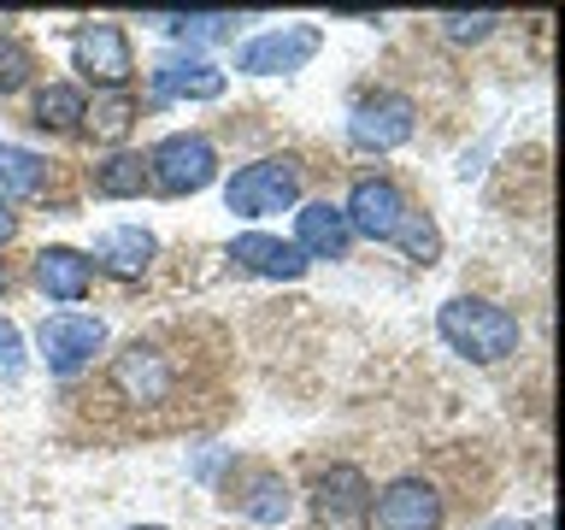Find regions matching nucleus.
I'll return each mask as SVG.
<instances>
[{
    "label": "nucleus",
    "mask_w": 565,
    "mask_h": 530,
    "mask_svg": "<svg viewBox=\"0 0 565 530\" xmlns=\"http://www.w3.org/2000/svg\"><path fill=\"white\" fill-rule=\"evenodd\" d=\"M436 330L454 353H466V360H477V365H494V360H507V353H519V336H524L519 318H512L507 307L477 300V295H454L448 307L436 312Z\"/></svg>",
    "instance_id": "obj_1"
},
{
    "label": "nucleus",
    "mask_w": 565,
    "mask_h": 530,
    "mask_svg": "<svg viewBox=\"0 0 565 530\" xmlns=\"http://www.w3.org/2000/svg\"><path fill=\"white\" fill-rule=\"evenodd\" d=\"M295 194H300V166L289 153H271V159H254V166H242L230 177L224 206L236 212V219H271V212L295 206Z\"/></svg>",
    "instance_id": "obj_2"
},
{
    "label": "nucleus",
    "mask_w": 565,
    "mask_h": 530,
    "mask_svg": "<svg viewBox=\"0 0 565 530\" xmlns=\"http://www.w3.org/2000/svg\"><path fill=\"white\" fill-rule=\"evenodd\" d=\"M212 177H218V153H212L206 136H166L148 153V189L159 194H201Z\"/></svg>",
    "instance_id": "obj_3"
},
{
    "label": "nucleus",
    "mask_w": 565,
    "mask_h": 530,
    "mask_svg": "<svg viewBox=\"0 0 565 530\" xmlns=\"http://www.w3.org/2000/svg\"><path fill=\"white\" fill-rule=\"evenodd\" d=\"M35 348H42L47 371L71 378V371H83L106 348V325L95 312H53V318H42V330H35Z\"/></svg>",
    "instance_id": "obj_4"
},
{
    "label": "nucleus",
    "mask_w": 565,
    "mask_h": 530,
    "mask_svg": "<svg viewBox=\"0 0 565 530\" xmlns=\"http://www.w3.org/2000/svg\"><path fill=\"white\" fill-rule=\"evenodd\" d=\"M348 136H353V148H365V153H395L401 141H413V100L388 95V88L360 95L348 113Z\"/></svg>",
    "instance_id": "obj_5"
},
{
    "label": "nucleus",
    "mask_w": 565,
    "mask_h": 530,
    "mask_svg": "<svg viewBox=\"0 0 565 530\" xmlns=\"http://www.w3.org/2000/svg\"><path fill=\"white\" fill-rule=\"evenodd\" d=\"M71 60H77V71L95 88H124V83H130V71H136L130 35H124V24H106V18H95V24L77 30Z\"/></svg>",
    "instance_id": "obj_6"
},
{
    "label": "nucleus",
    "mask_w": 565,
    "mask_h": 530,
    "mask_svg": "<svg viewBox=\"0 0 565 530\" xmlns=\"http://www.w3.org/2000/svg\"><path fill=\"white\" fill-rule=\"evenodd\" d=\"M406 194L388 183V177H360V183L348 189V206H342V219H348V236H365V242H395V230L406 219Z\"/></svg>",
    "instance_id": "obj_7"
},
{
    "label": "nucleus",
    "mask_w": 565,
    "mask_h": 530,
    "mask_svg": "<svg viewBox=\"0 0 565 530\" xmlns=\"http://www.w3.org/2000/svg\"><path fill=\"white\" fill-rule=\"evenodd\" d=\"M318 24H282V30H265L254 42L236 47V71H254V77H277V71H300L318 53Z\"/></svg>",
    "instance_id": "obj_8"
},
{
    "label": "nucleus",
    "mask_w": 565,
    "mask_h": 530,
    "mask_svg": "<svg viewBox=\"0 0 565 530\" xmlns=\"http://www.w3.org/2000/svg\"><path fill=\"white\" fill-rule=\"evenodd\" d=\"M371 512H377V530H441V495L424 477H395Z\"/></svg>",
    "instance_id": "obj_9"
},
{
    "label": "nucleus",
    "mask_w": 565,
    "mask_h": 530,
    "mask_svg": "<svg viewBox=\"0 0 565 530\" xmlns=\"http://www.w3.org/2000/svg\"><path fill=\"white\" fill-rule=\"evenodd\" d=\"M224 71L201 60V53H171L153 65V100H218Z\"/></svg>",
    "instance_id": "obj_10"
},
{
    "label": "nucleus",
    "mask_w": 565,
    "mask_h": 530,
    "mask_svg": "<svg viewBox=\"0 0 565 530\" xmlns=\"http://www.w3.org/2000/svg\"><path fill=\"white\" fill-rule=\"evenodd\" d=\"M113 389L124 401H166L171 395V365L153 342H130L113 360Z\"/></svg>",
    "instance_id": "obj_11"
},
{
    "label": "nucleus",
    "mask_w": 565,
    "mask_h": 530,
    "mask_svg": "<svg viewBox=\"0 0 565 530\" xmlns=\"http://www.w3.org/2000/svg\"><path fill=\"white\" fill-rule=\"evenodd\" d=\"M348 219H342V206H330V201H312V206H300L295 212V247H300V259H342L348 254Z\"/></svg>",
    "instance_id": "obj_12"
},
{
    "label": "nucleus",
    "mask_w": 565,
    "mask_h": 530,
    "mask_svg": "<svg viewBox=\"0 0 565 530\" xmlns=\"http://www.w3.org/2000/svg\"><path fill=\"white\" fill-rule=\"evenodd\" d=\"M230 259L247 265L254 277H277V283H295L300 272H307V259H300V247H295V242L259 236V230H247V236L230 242Z\"/></svg>",
    "instance_id": "obj_13"
},
{
    "label": "nucleus",
    "mask_w": 565,
    "mask_h": 530,
    "mask_svg": "<svg viewBox=\"0 0 565 530\" xmlns=\"http://www.w3.org/2000/svg\"><path fill=\"white\" fill-rule=\"evenodd\" d=\"M35 283H42L47 300H83L88 283H95V259L77 254V247H42L35 254Z\"/></svg>",
    "instance_id": "obj_14"
},
{
    "label": "nucleus",
    "mask_w": 565,
    "mask_h": 530,
    "mask_svg": "<svg viewBox=\"0 0 565 530\" xmlns=\"http://www.w3.org/2000/svg\"><path fill=\"white\" fill-rule=\"evenodd\" d=\"M153 254H159V242L141 224H113V230H100V242H95V259L113 277H141Z\"/></svg>",
    "instance_id": "obj_15"
},
{
    "label": "nucleus",
    "mask_w": 565,
    "mask_h": 530,
    "mask_svg": "<svg viewBox=\"0 0 565 530\" xmlns=\"http://www.w3.org/2000/svg\"><path fill=\"white\" fill-rule=\"evenodd\" d=\"M365 477L353 471V466H330L324 477H318V512L324 519H335V524H353V519H365Z\"/></svg>",
    "instance_id": "obj_16"
},
{
    "label": "nucleus",
    "mask_w": 565,
    "mask_h": 530,
    "mask_svg": "<svg viewBox=\"0 0 565 530\" xmlns=\"http://www.w3.org/2000/svg\"><path fill=\"white\" fill-rule=\"evenodd\" d=\"M42 183H47V159L30 153V148H12V141H0V206L42 194Z\"/></svg>",
    "instance_id": "obj_17"
},
{
    "label": "nucleus",
    "mask_w": 565,
    "mask_h": 530,
    "mask_svg": "<svg viewBox=\"0 0 565 530\" xmlns=\"http://www.w3.org/2000/svg\"><path fill=\"white\" fill-rule=\"evenodd\" d=\"M88 183H95L100 201H130V194L148 189V159L141 153H113V159H100V166L88 171Z\"/></svg>",
    "instance_id": "obj_18"
},
{
    "label": "nucleus",
    "mask_w": 565,
    "mask_h": 530,
    "mask_svg": "<svg viewBox=\"0 0 565 530\" xmlns=\"http://www.w3.org/2000/svg\"><path fill=\"white\" fill-rule=\"evenodd\" d=\"M236 507L254 524H282V519H289V507H295V495H289V484H282L277 471H254V477H247V495Z\"/></svg>",
    "instance_id": "obj_19"
},
{
    "label": "nucleus",
    "mask_w": 565,
    "mask_h": 530,
    "mask_svg": "<svg viewBox=\"0 0 565 530\" xmlns=\"http://www.w3.org/2000/svg\"><path fill=\"white\" fill-rule=\"evenodd\" d=\"M83 124L95 130V141H124V136H130V124H136V95H130V88H100L95 106L83 113Z\"/></svg>",
    "instance_id": "obj_20"
},
{
    "label": "nucleus",
    "mask_w": 565,
    "mask_h": 530,
    "mask_svg": "<svg viewBox=\"0 0 565 530\" xmlns=\"http://www.w3.org/2000/svg\"><path fill=\"white\" fill-rule=\"evenodd\" d=\"M141 24L177 30V35H189V42H224V35H236L242 18L236 12H148Z\"/></svg>",
    "instance_id": "obj_21"
},
{
    "label": "nucleus",
    "mask_w": 565,
    "mask_h": 530,
    "mask_svg": "<svg viewBox=\"0 0 565 530\" xmlns=\"http://www.w3.org/2000/svg\"><path fill=\"white\" fill-rule=\"evenodd\" d=\"M83 113H88V100H83L77 83H47L42 95H35V124H42V130H77Z\"/></svg>",
    "instance_id": "obj_22"
},
{
    "label": "nucleus",
    "mask_w": 565,
    "mask_h": 530,
    "mask_svg": "<svg viewBox=\"0 0 565 530\" xmlns=\"http://www.w3.org/2000/svg\"><path fill=\"white\" fill-rule=\"evenodd\" d=\"M395 242H401L413 259H436V247H441L436 224L424 219V212H406V219H401V230H395Z\"/></svg>",
    "instance_id": "obj_23"
},
{
    "label": "nucleus",
    "mask_w": 565,
    "mask_h": 530,
    "mask_svg": "<svg viewBox=\"0 0 565 530\" xmlns=\"http://www.w3.org/2000/svg\"><path fill=\"white\" fill-rule=\"evenodd\" d=\"M24 77H30V47L18 35H0V95L24 88Z\"/></svg>",
    "instance_id": "obj_24"
},
{
    "label": "nucleus",
    "mask_w": 565,
    "mask_h": 530,
    "mask_svg": "<svg viewBox=\"0 0 565 530\" xmlns=\"http://www.w3.org/2000/svg\"><path fill=\"white\" fill-rule=\"evenodd\" d=\"M494 24H501V12H448L441 18V35L448 42H483Z\"/></svg>",
    "instance_id": "obj_25"
},
{
    "label": "nucleus",
    "mask_w": 565,
    "mask_h": 530,
    "mask_svg": "<svg viewBox=\"0 0 565 530\" xmlns=\"http://www.w3.org/2000/svg\"><path fill=\"white\" fill-rule=\"evenodd\" d=\"M0 378H7V383L24 378V353H18V330L7 325V318H0Z\"/></svg>",
    "instance_id": "obj_26"
},
{
    "label": "nucleus",
    "mask_w": 565,
    "mask_h": 530,
    "mask_svg": "<svg viewBox=\"0 0 565 530\" xmlns=\"http://www.w3.org/2000/svg\"><path fill=\"white\" fill-rule=\"evenodd\" d=\"M12 230H18V219H12L7 206H0V242H12Z\"/></svg>",
    "instance_id": "obj_27"
},
{
    "label": "nucleus",
    "mask_w": 565,
    "mask_h": 530,
    "mask_svg": "<svg viewBox=\"0 0 565 530\" xmlns=\"http://www.w3.org/2000/svg\"><path fill=\"white\" fill-rule=\"evenodd\" d=\"M0 295H7V265H0Z\"/></svg>",
    "instance_id": "obj_28"
},
{
    "label": "nucleus",
    "mask_w": 565,
    "mask_h": 530,
    "mask_svg": "<svg viewBox=\"0 0 565 530\" xmlns=\"http://www.w3.org/2000/svg\"><path fill=\"white\" fill-rule=\"evenodd\" d=\"M494 530H519V524H494Z\"/></svg>",
    "instance_id": "obj_29"
},
{
    "label": "nucleus",
    "mask_w": 565,
    "mask_h": 530,
    "mask_svg": "<svg viewBox=\"0 0 565 530\" xmlns=\"http://www.w3.org/2000/svg\"><path fill=\"white\" fill-rule=\"evenodd\" d=\"M136 530H159V524H136Z\"/></svg>",
    "instance_id": "obj_30"
}]
</instances>
